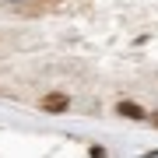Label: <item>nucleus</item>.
Segmentation results:
<instances>
[{"mask_svg":"<svg viewBox=\"0 0 158 158\" xmlns=\"http://www.w3.org/2000/svg\"><path fill=\"white\" fill-rule=\"evenodd\" d=\"M39 106L46 109V113H67V106H70V98L63 95V91H49V95H42Z\"/></svg>","mask_w":158,"mask_h":158,"instance_id":"f257e3e1","label":"nucleus"},{"mask_svg":"<svg viewBox=\"0 0 158 158\" xmlns=\"http://www.w3.org/2000/svg\"><path fill=\"white\" fill-rule=\"evenodd\" d=\"M116 113H119V116H127V119H148V113L137 106V102H119Z\"/></svg>","mask_w":158,"mask_h":158,"instance_id":"f03ea898","label":"nucleus"},{"mask_svg":"<svg viewBox=\"0 0 158 158\" xmlns=\"http://www.w3.org/2000/svg\"><path fill=\"white\" fill-rule=\"evenodd\" d=\"M151 123H155V127H158V113H155V116H151Z\"/></svg>","mask_w":158,"mask_h":158,"instance_id":"20e7f679","label":"nucleus"},{"mask_svg":"<svg viewBox=\"0 0 158 158\" xmlns=\"http://www.w3.org/2000/svg\"><path fill=\"white\" fill-rule=\"evenodd\" d=\"M88 155H91V158H106V151H102V148H88Z\"/></svg>","mask_w":158,"mask_h":158,"instance_id":"7ed1b4c3","label":"nucleus"}]
</instances>
